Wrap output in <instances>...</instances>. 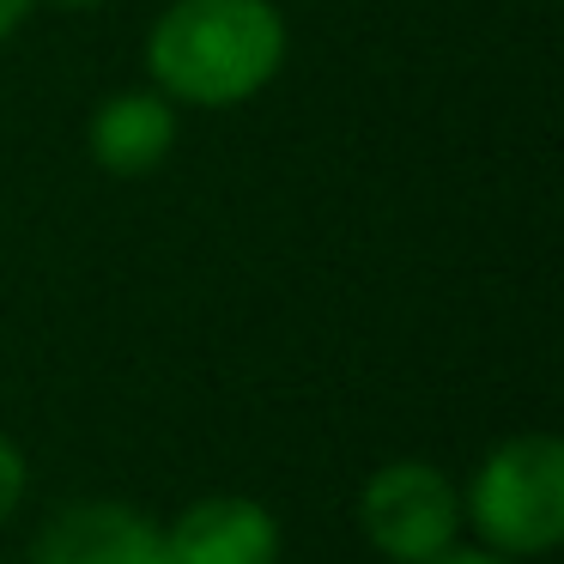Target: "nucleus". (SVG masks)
Segmentation results:
<instances>
[{
  "mask_svg": "<svg viewBox=\"0 0 564 564\" xmlns=\"http://www.w3.org/2000/svg\"><path fill=\"white\" fill-rule=\"evenodd\" d=\"M352 528L382 564H431L462 546V479L425 455H394L370 467L352 498Z\"/></svg>",
  "mask_w": 564,
  "mask_h": 564,
  "instance_id": "nucleus-3",
  "label": "nucleus"
},
{
  "mask_svg": "<svg viewBox=\"0 0 564 564\" xmlns=\"http://www.w3.org/2000/svg\"><path fill=\"white\" fill-rule=\"evenodd\" d=\"M292 55L273 0H171L147 31V79L176 110H243Z\"/></svg>",
  "mask_w": 564,
  "mask_h": 564,
  "instance_id": "nucleus-1",
  "label": "nucleus"
},
{
  "mask_svg": "<svg viewBox=\"0 0 564 564\" xmlns=\"http://www.w3.org/2000/svg\"><path fill=\"white\" fill-rule=\"evenodd\" d=\"M37 13V0H0V50L25 31V19Z\"/></svg>",
  "mask_w": 564,
  "mask_h": 564,
  "instance_id": "nucleus-8",
  "label": "nucleus"
},
{
  "mask_svg": "<svg viewBox=\"0 0 564 564\" xmlns=\"http://www.w3.org/2000/svg\"><path fill=\"white\" fill-rule=\"evenodd\" d=\"M25 564H171L164 516L128 498H74L37 522Z\"/></svg>",
  "mask_w": 564,
  "mask_h": 564,
  "instance_id": "nucleus-4",
  "label": "nucleus"
},
{
  "mask_svg": "<svg viewBox=\"0 0 564 564\" xmlns=\"http://www.w3.org/2000/svg\"><path fill=\"white\" fill-rule=\"evenodd\" d=\"M462 528L474 546L540 564L564 546V437L510 431L462 479Z\"/></svg>",
  "mask_w": 564,
  "mask_h": 564,
  "instance_id": "nucleus-2",
  "label": "nucleus"
},
{
  "mask_svg": "<svg viewBox=\"0 0 564 564\" xmlns=\"http://www.w3.org/2000/svg\"><path fill=\"white\" fill-rule=\"evenodd\" d=\"M31 486H37V479H31V449L13 431H0V528L31 503Z\"/></svg>",
  "mask_w": 564,
  "mask_h": 564,
  "instance_id": "nucleus-7",
  "label": "nucleus"
},
{
  "mask_svg": "<svg viewBox=\"0 0 564 564\" xmlns=\"http://www.w3.org/2000/svg\"><path fill=\"white\" fill-rule=\"evenodd\" d=\"M37 7H55V13H98L110 0H37Z\"/></svg>",
  "mask_w": 564,
  "mask_h": 564,
  "instance_id": "nucleus-10",
  "label": "nucleus"
},
{
  "mask_svg": "<svg viewBox=\"0 0 564 564\" xmlns=\"http://www.w3.org/2000/svg\"><path fill=\"white\" fill-rule=\"evenodd\" d=\"M171 564H280L285 528L256 491H200L176 516H164Z\"/></svg>",
  "mask_w": 564,
  "mask_h": 564,
  "instance_id": "nucleus-5",
  "label": "nucleus"
},
{
  "mask_svg": "<svg viewBox=\"0 0 564 564\" xmlns=\"http://www.w3.org/2000/svg\"><path fill=\"white\" fill-rule=\"evenodd\" d=\"M176 104L152 86H122V91H104L98 110L86 116V152L104 176H152L164 159L176 152Z\"/></svg>",
  "mask_w": 564,
  "mask_h": 564,
  "instance_id": "nucleus-6",
  "label": "nucleus"
},
{
  "mask_svg": "<svg viewBox=\"0 0 564 564\" xmlns=\"http://www.w3.org/2000/svg\"><path fill=\"white\" fill-rule=\"evenodd\" d=\"M431 564H516V558H498V552H486V546H474V540H462V546H449L443 558H431Z\"/></svg>",
  "mask_w": 564,
  "mask_h": 564,
  "instance_id": "nucleus-9",
  "label": "nucleus"
},
{
  "mask_svg": "<svg viewBox=\"0 0 564 564\" xmlns=\"http://www.w3.org/2000/svg\"><path fill=\"white\" fill-rule=\"evenodd\" d=\"M0 564H7V558H0Z\"/></svg>",
  "mask_w": 564,
  "mask_h": 564,
  "instance_id": "nucleus-11",
  "label": "nucleus"
}]
</instances>
